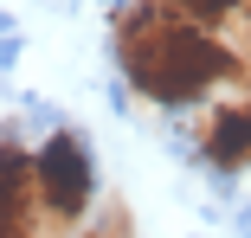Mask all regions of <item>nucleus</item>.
I'll return each instance as SVG.
<instances>
[{
    "mask_svg": "<svg viewBox=\"0 0 251 238\" xmlns=\"http://www.w3.org/2000/svg\"><path fill=\"white\" fill-rule=\"evenodd\" d=\"M116 65L148 103H168V110L206 103L219 84L238 77V58H232L226 32H206V26L180 20L161 0H135V7L116 13Z\"/></svg>",
    "mask_w": 251,
    "mask_h": 238,
    "instance_id": "1",
    "label": "nucleus"
},
{
    "mask_svg": "<svg viewBox=\"0 0 251 238\" xmlns=\"http://www.w3.org/2000/svg\"><path fill=\"white\" fill-rule=\"evenodd\" d=\"M32 180H39L45 232H77L97 213V167H90V142L77 129H52L32 148Z\"/></svg>",
    "mask_w": 251,
    "mask_h": 238,
    "instance_id": "2",
    "label": "nucleus"
},
{
    "mask_svg": "<svg viewBox=\"0 0 251 238\" xmlns=\"http://www.w3.org/2000/svg\"><path fill=\"white\" fill-rule=\"evenodd\" d=\"M0 238H45L32 148H20L13 135H0Z\"/></svg>",
    "mask_w": 251,
    "mask_h": 238,
    "instance_id": "3",
    "label": "nucleus"
},
{
    "mask_svg": "<svg viewBox=\"0 0 251 238\" xmlns=\"http://www.w3.org/2000/svg\"><path fill=\"white\" fill-rule=\"evenodd\" d=\"M200 155L219 174L251 167V90H232V97L206 103V116H200Z\"/></svg>",
    "mask_w": 251,
    "mask_h": 238,
    "instance_id": "4",
    "label": "nucleus"
},
{
    "mask_svg": "<svg viewBox=\"0 0 251 238\" xmlns=\"http://www.w3.org/2000/svg\"><path fill=\"white\" fill-rule=\"evenodd\" d=\"M161 7H174L180 20L206 26V32H226V26L238 20V7H245V0H161Z\"/></svg>",
    "mask_w": 251,
    "mask_h": 238,
    "instance_id": "5",
    "label": "nucleus"
},
{
    "mask_svg": "<svg viewBox=\"0 0 251 238\" xmlns=\"http://www.w3.org/2000/svg\"><path fill=\"white\" fill-rule=\"evenodd\" d=\"M77 238H135V232H129V213L110 200V206H97V213L77 225Z\"/></svg>",
    "mask_w": 251,
    "mask_h": 238,
    "instance_id": "6",
    "label": "nucleus"
}]
</instances>
